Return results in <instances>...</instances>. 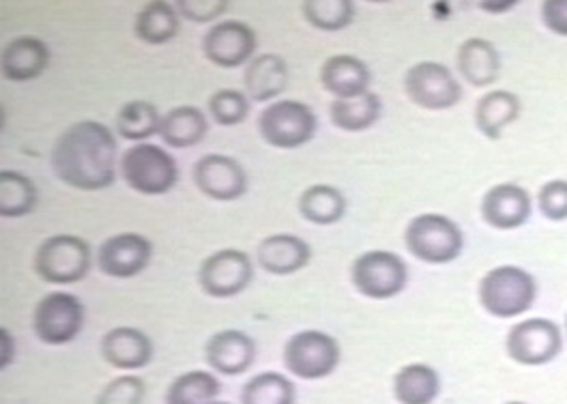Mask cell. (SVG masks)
<instances>
[{"label": "cell", "mask_w": 567, "mask_h": 404, "mask_svg": "<svg viewBox=\"0 0 567 404\" xmlns=\"http://www.w3.org/2000/svg\"><path fill=\"white\" fill-rule=\"evenodd\" d=\"M116 138L100 121H78L52 148L54 175L82 191H102L116 182Z\"/></svg>", "instance_id": "1"}, {"label": "cell", "mask_w": 567, "mask_h": 404, "mask_svg": "<svg viewBox=\"0 0 567 404\" xmlns=\"http://www.w3.org/2000/svg\"><path fill=\"white\" fill-rule=\"evenodd\" d=\"M230 0H175L181 18L196 22V24H209L219 15L226 13Z\"/></svg>", "instance_id": "38"}, {"label": "cell", "mask_w": 567, "mask_h": 404, "mask_svg": "<svg viewBox=\"0 0 567 404\" xmlns=\"http://www.w3.org/2000/svg\"><path fill=\"white\" fill-rule=\"evenodd\" d=\"M37 207V187L33 179L18 170L0 173V216L18 220L33 214Z\"/></svg>", "instance_id": "30"}, {"label": "cell", "mask_w": 567, "mask_h": 404, "mask_svg": "<svg viewBox=\"0 0 567 404\" xmlns=\"http://www.w3.org/2000/svg\"><path fill=\"white\" fill-rule=\"evenodd\" d=\"M207 364L226 376L244 374L254 364L256 344L248 333L239 330H224L209 338L205 346Z\"/></svg>", "instance_id": "18"}, {"label": "cell", "mask_w": 567, "mask_h": 404, "mask_svg": "<svg viewBox=\"0 0 567 404\" xmlns=\"http://www.w3.org/2000/svg\"><path fill=\"white\" fill-rule=\"evenodd\" d=\"M537 207L539 214L548 221L567 220V182L566 179H553L542 185L537 191Z\"/></svg>", "instance_id": "37"}, {"label": "cell", "mask_w": 567, "mask_h": 404, "mask_svg": "<svg viewBox=\"0 0 567 404\" xmlns=\"http://www.w3.org/2000/svg\"><path fill=\"white\" fill-rule=\"evenodd\" d=\"M299 214L310 224L331 226L344 218L347 198L333 185H310L299 198Z\"/></svg>", "instance_id": "29"}, {"label": "cell", "mask_w": 567, "mask_h": 404, "mask_svg": "<svg viewBox=\"0 0 567 404\" xmlns=\"http://www.w3.org/2000/svg\"><path fill=\"white\" fill-rule=\"evenodd\" d=\"M295 383L280 372H260L244 385L241 404H295Z\"/></svg>", "instance_id": "33"}, {"label": "cell", "mask_w": 567, "mask_h": 404, "mask_svg": "<svg viewBox=\"0 0 567 404\" xmlns=\"http://www.w3.org/2000/svg\"><path fill=\"white\" fill-rule=\"evenodd\" d=\"M370 82V68L353 54L329 56L320 68V84L336 100H349L368 93Z\"/></svg>", "instance_id": "19"}, {"label": "cell", "mask_w": 567, "mask_h": 404, "mask_svg": "<svg viewBox=\"0 0 567 404\" xmlns=\"http://www.w3.org/2000/svg\"><path fill=\"white\" fill-rule=\"evenodd\" d=\"M93 265L89 241L75 235L48 237L35 255L37 276L56 287H68L84 280Z\"/></svg>", "instance_id": "4"}, {"label": "cell", "mask_w": 567, "mask_h": 404, "mask_svg": "<svg viewBox=\"0 0 567 404\" xmlns=\"http://www.w3.org/2000/svg\"><path fill=\"white\" fill-rule=\"evenodd\" d=\"M406 97L424 111H450L462 100L461 82L450 68L436 61H422L404 74Z\"/></svg>", "instance_id": "10"}, {"label": "cell", "mask_w": 567, "mask_h": 404, "mask_svg": "<svg viewBox=\"0 0 567 404\" xmlns=\"http://www.w3.org/2000/svg\"><path fill=\"white\" fill-rule=\"evenodd\" d=\"M256 50V33L246 22L226 20L215 24L203 39V52L213 65L235 70L249 61Z\"/></svg>", "instance_id": "15"}, {"label": "cell", "mask_w": 567, "mask_h": 404, "mask_svg": "<svg viewBox=\"0 0 567 404\" xmlns=\"http://www.w3.org/2000/svg\"><path fill=\"white\" fill-rule=\"evenodd\" d=\"M84 325V305L65 291L48 293L37 303L33 328L43 344L61 346L75 340Z\"/></svg>", "instance_id": "11"}, {"label": "cell", "mask_w": 567, "mask_h": 404, "mask_svg": "<svg viewBox=\"0 0 567 404\" xmlns=\"http://www.w3.org/2000/svg\"><path fill=\"white\" fill-rule=\"evenodd\" d=\"M503 404H527V403H523V401H512V403H503Z\"/></svg>", "instance_id": "41"}, {"label": "cell", "mask_w": 567, "mask_h": 404, "mask_svg": "<svg viewBox=\"0 0 567 404\" xmlns=\"http://www.w3.org/2000/svg\"><path fill=\"white\" fill-rule=\"evenodd\" d=\"M162 118L164 116L155 108V104L144 102V100H134V102H127L116 114V132L125 141L144 143L151 136L159 134Z\"/></svg>", "instance_id": "31"}, {"label": "cell", "mask_w": 567, "mask_h": 404, "mask_svg": "<svg viewBox=\"0 0 567 404\" xmlns=\"http://www.w3.org/2000/svg\"><path fill=\"white\" fill-rule=\"evenodd\" d=\"M209 112L213 121L221 127L239 125L248 118L249 97L237 89H221L209 97Z\"/></svg>", "instance_id": "35"}, {"label": "cell", "mask_w": 567, "mask_h": 404, "mask_svg": "<svg viewBox=\"0 0 567 404\" xmlns=\"http://www.w3.org/2000/svg\"><path fill=\"white\" fill-rule=\"evenodd\" d=\"M50 65V50L45 41L24 35L11 39L0 59L2 75L9 82H31L43 74Z\"/></svg>", "instance_id": "20"}, {"label": "cell", "mask_w": 567, "mask_h": 404, "mask_svg": "<svg viewBox=\"0 0 567 404\" xmlns=\"http://www.w3.org/2000/svg\"><path fill=\"white\" fill-rule=\"evenodd\" d=\"M256 258H258V265L271 276H292L310 262L312 248L308 246V241H303L297 235L280 232V235L265 237L258 244Z\"/></svg>", "instance_id": "17"}, {"label": "cell", "mask_w": 567, "mask_h": 404, "mask_svg": "<svg viewBox=\"0 0 567 404\" xmlns=\"http://www.w3.org/2000/svg\"><path fill=\"white\" fill-rule=\"evenodd\" d=\"M564 351V330L553 319H525L505 335V353L520 366H546Z\"/></svg>", "instance_id": "7"}, {"label": "cell", "mask_w": 567, "mask_h": 404, "mask_svg": "<svg viewBox=\"0 0 567 404\" xmlns=\"http://www.w3.org/2000/svg\"><path fill=\"white\" fill-rule=\"evenodd\" d=\"M480 305L495 319H518L537 299V280L518 265H498L486 271L477 287Z\"/></svg>", "instance_id": "2"}, {"label": "cell", "mask_w": 567, "mask_h": 404, "mask_svg": "<svg viewBox=\"0 0 567 404\" xmlns=\"http://www.w3.org/2000/svg\"><path fill=\"white\" fill-rule=\"evenodd\" d=\"M441 394V376L427 364H409L393 376V396L400 404H432Z\"/></svg>", "instance_id": "26"}, {"label": "cell", "mask_w": 567, "mask_h": 404, "mask_svg": "<svg viewBox=\"0 0 567 404\" xmlns=\"http://www.w3.org/2000/svg\"><path fill=\"white\" fill-rule=\"evenodd\" d=\"M319 130V118L308 104L280 100L269 104L258 116V132L269 147L292 148L308 145Z\"/></svg>", "instance_id": "6"}, {"label": "cell", "mask_w": 567, "mask_h": 404, "mask_svg": "<svg viewBox=\"0 0 567 404\" xmlns=\"http://www.w3.org/2000/svg\"><path fill=\"white\" fill-rule=\"evenodd\" d=\"M381 112H383L381 97L370 91L349 100H333L329 106L331 123L338 130L351 132V134L370 130L381 118Z\"/></svg>", "instance_id": "27"}, {"label": "cell", "mask_w": 567, "mask_h": 404, "mask_svg": "<svg viewBox=\"0 0 567 404\" xmlns=\"http://www.w3.org/2000/svg\"><path fill=\"white\" fill-rule=\"evenodd\" d=\"M482 220L495 230L523 228L533 216L532 191L518 184H496L482 196Z\"/></svg>", "instance_id": "16"}, {"label": "cell", "mask_w": 567, "mask_h": 404, "mask_svg": "<svg viewBox=\"0 0 567 404\" xmlns=\"http://www.w3.org/2000/svg\"><path fill=\"white\" fill-rule=\"evenodd\" d=\"M564 328H566V338H567V314H566V323H564Z\"/></svg>", "instance_id": "43"}, {"label": "cell", "mask_w": 567, "mask_h": 404, "mask_svg": "<svg viewBox=\"0 0 567 404\" xmlns=\"http://www.w3.org/2000/svg\"><path fill=\"white\" fill-rule=\"evenodd\" d=\"M212 404H230V403H217V401H215V403H212Z\"/></svg>", "instance_id": "44"}, {"label": "cell", "mask_w": 567, "mask_h": 404, "mask_svg": "<svg viewBox=\"0 0 567 404\" xmlns=\"http://www.w3.org/2000/svg\"><path fill=\"white\" fill-rule=\"evenodd\" d=\"M244 84L251 102H271L280 97L288 86V65L280 54H260L249 61Z\"/></svg>", "instance_id": "24"}, {"label": "cell", "mask_w": 567, "mask_h": 404, "mask_svg": "<svg viewBox=\"0 0 567 404\" xmlns=\"http://www.w3.org/2000/svg\"><path fill=\"white\" fill-rule=\"evenodd\" d=\"M523 104L520 97L512 91L496 89L486 93L477 106H475V127L477 132L488 138V141H498L503 132L514 125L520 116Z\"/></svg>", "instance_id": "23"}, {"label": "cell", "mask_w": 567, "mask_h": 404, "mask_svg": "<svg viewBox=\"0 0 567 404\" xmlns=\"http://www.w3.org/2000/svg\"><path fill=\"white\" fill-rule=\"evenodd\" d=\"M456 68L464 82L484 89L495 84L501 75V54L488 39L471 38L462 41L456 54Z\"/></svg>", "instance_id": "22"}, {"label": "cell", "mask_w": 567, "mask_h": 404, "mask_svg": "<svg viewBox=\"0 0 567 404\" xmlns=\"http://www.w3.org/2000/svg\"><path fill=\"white\" fill-rule=\"evenodd\" d=\"M368 2H390V0H368Z\"/></svg>", "instance_id": "42"}, {"label": "cell", "mask_w": 567, "mask_h": 404, "mask_svg": "<svg viewBox=\"0 0 567 404\" xmlns=\"http://www.w3.org/2000/svg\"><path fill=\"white\" fill-rule=\"evenodd\" d=\"M542 22L559 38H567V0H542Z\"/></svg>", "instance_id": "39"}, {"label": "cell", "mask_w": 567, "mask_h": 404, "mask_svg": "<svg viewBox=\"0 0 567 404\" xmlns=\"http://www.w3.org/2000/svg\"><path fill=\"white\" fill-rule=\"evenodd\" d=\"M351 282L368 299H391L406 289L409 265L390 250H370L354 258Z\"/></svg>", "instance_id": "8"}, {"label": "cell", "mask_w": 567, "mask_h": 404, "mask_svg": "<svg viewBox=\"0 0 567 404\" xmlns=\"http://www.w3.org/2000/svg\"><path fill=\"white\" fill-rule=\"evenodd\" d=\"M153 257V244L141 232H118L97 250V267L110 278L130 280L142 273Z\"/></svg>", "instance_id": "14"}, {"label": "cell", "mask_w": 567, "mask_h": 404, "mask_svg": "<svg viewBox=\"0 0 567 404\" xmlns=\"http://www.w3.org/2000/svg\"><path fill=\"white\" fill-rule=\"evenodd\" d=\"M209 132L207 116L196 106H178L164 114L159 138L171 148H189L200 145Z\"/></svg>", "instance_id": "25"}, {"label": "cell", "mask_w": 567, "mask_h": 404, "mask_svg": "<svg viewBox=\"0 0 567 404\" xmlns=\"http://www.w3.org/2000/svg\"><path fill=\"white\" fill-rule=\"evenodd\" d=\"M194 184L215 203H233L248 191V173L230 155L212 153L194 164Z\"/></svg>", "instance_id": "13"}, {"label": "cell", "mask_w": 567, "mask_h": 404, "mask_svg": "<svg viewBox=\"0 0 567 404\" xmlns=\"http://www.w3.org/2000/svg\"><path fill=\"white\" fill-rule=\"evenodd\" d=\"M121 175L134 191L162 196L178 184L177 159L157 145L138 143L123 153Z\"/></svg>", "instance_id": "5"}, {"label": "cell", "mask_w": 567, "mask_h": 404, "mask_svg": "<svg viewBox=\"0 0 567 404\" xmlns=\"http://www.w3.org/2000/svg\"><path fill=\"white\" fill-rule=\"evenodd\" d=\"M102 358L118 370H141L153 360V342L136 328H114L102 338Z\"/></svg>", "instance_id": "21"}, {"label": "cell", "mask_w": 567, "mask_h": 404, "mask_svg": "<svg viewBox=\"0 0 567 404\" xmlns=\"http://www.w3.org/2000/svg\"><path fill=\"white\" fill-rule=\"evenodd\" d=\"M340 358L338 340L319 330L299 331L284 346V366L306 381L329 376L340 364Z\"/></svg>", "instance_id": "9"}, {"label": "cell", "mask_w": 567, "mask_h": 404, "mask_svg": "<svg viewBox=\"0 0 567 404\" xmlns=\"http://www.w3.org/2000/svg\"><path fill=\"white\" fill-rule=\"evenodd\" d=\"M144 394H146V385L141 376L123 374L107 383L95 404H142Z\"/></svg>", "instance_id": "36"}, {"label": "cell", "mask_w": 567, "mask_h": 404, "mask_svg": "<svg viewBox=\"0 0 567 404\" xmlns=\"http://www.w3.org/2000/svg\"><path fill=\"white\" fill-rule=\"evenodd\" d=\"M409 255L427 265H447L461 258L464 232L461 226L441 214H422L404 230Z\"/></svg>", "instance_id": "3"}, {"label": "cell", "mask_w": 567, "mask_h": 404, "mask_svg": "<svg viewBox=\"0 0 567 404\" xmlns=\"http://www.w3.org/2000/svg\"><path fill=\"white\" fill-rule=\"evenodd\" d=\"M178 11L168 0H151L146 2L136 18L134 31L136 38L148 45H164L177 38Z\"/></svg>", "instance_id": "28"}, {"label": "cell", "mask_w": 567, "mask_h": 404, "mask_svg": "<svg viewBox=\"0 0 567 404\" xmlns=\"http://www.w3.org/2000/svg\"><path fill=\"white\" fill-rule=\"evenodd\" d=\"M219 390L221 385L215 374L207 370H192L171 383L166 392V404H212Z\"/></svg>", "instance_id": "32"}, {"label": "cell", "mask_w": 567, "mask_h": 404, "mask_svg": "<svg viewBox=\"0 0 567 404\" xmlns=\"http://www.w3.org/2000/svg\"><path fill=\"white\" fill-rule=\"evenodd\" d=\"M254 280V262L244 250L226 248L205 258L198 271V284L215 299L244 293Z\"/></svg>", "instance_id": "12"}, {"label": "cell", "mask_w": 567, "mask_h": 404, "mask_svg": "<svg viewBox=\"0 0 567 404\" xmlns=\"http://www.w3.org/2000/svg\"><path fill=\"white\" fill-rule=\"evenodd\" d=\"M303 18L319 31L338 33L354 20L353 0H303Z\"/></svg>", "instance_id": "34"}, {"label": "cell", "mask_w": 567, "mask_h": 404, "mask_svg": "<svg viewBox=\"0 0 567 404\" xmlns=\"http://www.w3.org/2000/svg\"><path fill=\"white\" fill-rule=\"evenodd\" d=\"M520 0H480V9L491 15H503L512 11Z\"/></svg>", "instance_id": "40"}]
</instances>
